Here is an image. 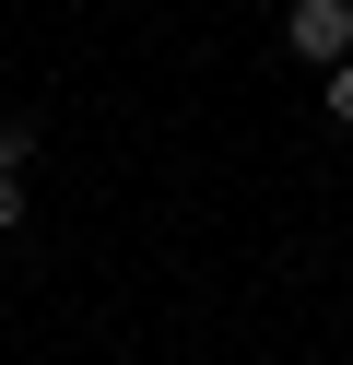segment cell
<instances>
[{
  "instance_id": "4",
  "label": "cell",
  "mask_w": 353,
  "mask_h": 365,
  "mask_svg": "<svg viewBox=\"0 0 353 365\" xmlns=\"http://www.w3.org/2000/svg\"><path fill=\"white\" fill-rule=\"evenodd\" d=\"M12 224H24V177H0V236H12Z\"/></svg>"
},
{
  "instance_id": "1",
  "label": "cell",
  "mask_w": 353,
  "mask_h": 365,
  "mask_svg": "<svg viewBox=\"0 0 353 365\" xmlns=\"http://www.w3.org/2000/svg\"><path fill=\"white\" fill-rule=\"evenodd\" d=\"M282 48L318 59V71H342L353 59V0H295V12H282Z\"/></svg>"
},
{
  "instance_id": "3",
  "label": "cell",
  "mask_w": 353,
  "mask_h": 365,
  "mask_svg": "<svg viewBox=\"0 0 353 365\" xmlns=\"http://www.w3.org/2000/svg\"><path fill=\"white\" fill-rule=\"evenodd\" d=\"M329 118L353 130V59H342V71H329Z\"/></svg>"
},
{
  "instance_id": "2",
  "label": "cell",
  "mask_w": 353,
  "mask_h": 365,
  "mask_svg": "<svg viewBox=\"0 0 353 365\" xmlns=\"http://www.w3.org/2000/svg\"><path fill=\"white\" fill-rule=\"evenodd\" d=\"M24 153H36V118H0V177H24Z\"/></svg>"
}]
</instances>
